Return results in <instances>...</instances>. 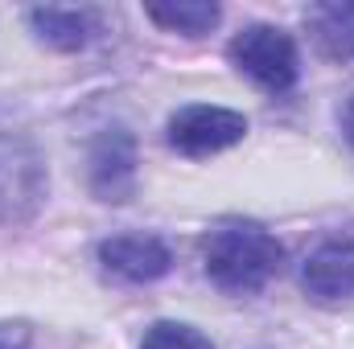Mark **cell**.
Instances as JSON below:
<instances>
[{"instance_id": "cell-1", "label": "cell", "mask_w": 354, "mask_h": 349, "mask_svg": "<svg viewBox=\"0 0 354 349\" xmlns=\"http://www.w3.org/2000/svg\"><path fill=\"white\" fill-rule=\"evenodd\" d=\"M202 267L206 279L227 296H256L280 275L284 247L260 222L223 218L202 235Z\"/></svg>"}, {"instance_id": "cell-2", "label": "cell", "mask_w": 354, "mask_h": 349, "mask_svg": "<svg viewBox=\"0 0 354 349\" xmlns=\"http://www.w3.org/2000/svg\"><path fill=\"white\" fill-rule=\"evenodd\" d=\"M235 70H243L256 87H264L268 94H288L297 87V46L284 29L276 25H248L231 37L227 46Z\"/></svg>"}, {"instance_id": "cell-3", "label": "cell", "mask_w": 354, "mask_h": 349, "mask_svg": "<svg viewBox=\"0 0 354 349\" xmlns=\"http://www.w3.org/2000/svg\"><path fill=\"white\" fill-rule=\"evenodd\" d=\"M248 136V119L243 111L231 107H214V103H189L169 115V144L181 157H214L231 144H239Z\"/></svg>"}, {"instance_id": "cell-4", "label": "cell", "mask_w": 354, "mask_h": 349, "mask_svg": "<svg viewBox=\"0 0 354 349\" xmlns=\"http://www.w3.org/2000/svg\"><path fill=\"white\" fill-rule=\"evenodd\" d=\"M301 288L317 304L354 300V239H326L301 263Z\"/></svg>"}, {"instance_id": "cell-5", "label": "cell", "mask_w": 354, "mask_h": 349, "mask_svg": "<svg viewBox=\"0 0 354 349\" xmlns=\"http://www.w3.org/2000/svg\"><path fill=\"white\" fill-rule=\"evenodd\" d=\"M91 189L99 201H128L136 189V140L124 128L103 132L91 144Z\"/></svg>"}, {"instance_id": "cell-6", "label": "cell", "mask_w": 354, "mask_h": 349, "mask_svg": "<svg viewBox=\"0 0 354 349\" xmlns=\"http://www.w3.org/2000/svg\"><path fill=\"white\" fill-rule=\"evenodd\" d=\"M99 263L128 283H153L174 267V255L157 235H115L99 243Z\"/></svg>"}, {"instance_id": "cell-7", "label": "cell", "mask_w": 354, "mask_h": 349, "mask_svg": "<svg viewBox=\"0 0 354 349\" xmlns=\"http://www.w3.org/2000/svg\"><path fill=\"white\" fill-rule=\"evenodd\" d=\"M305 29L322 58L351 62L354 58V4L351 0H326L305 12Z\"/></svg>"}, {"instance_id": "cell-8", "label": "cell", "mask_w": 354, "mask_h": 349, "mask_svg": "<svg viewBox=\"0 0 354 349\" xmlns=\"http://www.w3.org/2000/svg\"><path fill=\"white\" fill-rule=\"evenodd\" d=\"M29 25L54 50H83L95 33V12H87V8H33Z\"/></svg>"}, {"instance_id": "cell-9", "label": "cell", "mask_w": 354, "mask_h": 349, "mask_svg": "<svg viewBox=\"0 0 354 349\" xmlns=\"http://www.w3.org/2000/svg\"><path fill=\"white\" fill-rule=\"evenodd\" d=\"M145 17L169 33H185V37H202L218 25L223 8L218 4H206V0H181V4H149Z\"/></svg>"}, {"instance_id": "cell-10", "label": "cell", "mask_w": 354, "mask_h": 349, "mask_svg": "<svg viewBox=\"0 0 354 349\" xmlns=\"http://www.w3.org/2000/svg\"><path fill=\"white\" fill-rule=\"evenodd\" d=\"M140 349H214V346H210V337H206V333H198L194 325L157 321V325L145 333Z\"/></svg>"}, {"instance_id": "cell-11", "label": "cell", "mask_w": 354, "mask_h": 349, "mask_svg": "<svg viewBox=\"0 0 354 349\" xmlns=\"http://www.w3.org/2000/svg\"><path fill=\"white\" fill-rule=\"evenodd\" d=\"M342 136H346V144L354 148V94L346 99V107H342Z\"/></svg>"}]
</instances>
